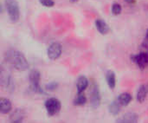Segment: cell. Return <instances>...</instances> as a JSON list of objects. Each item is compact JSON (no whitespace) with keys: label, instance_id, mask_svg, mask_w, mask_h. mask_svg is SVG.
Masks as SVG:
<instances>
[{"label":"cell","instance_id":"obj_1","mask_svg":"<svg viewBox=\"0 0 148 123\" xmlns=\"http://www.w3.org/2000/svg\"><path fill=\"white\" fill-rule=\"evenodd\" d=\"M5 62L12 68L19 71H24L29 69V63L25 56L18 50L9 49L4 54Z\"/></svg>","mask_w":148,"mask_h":123},{"label":"cell","instance_id":"obj_2","mask_svg":"<svg viewBox=\"0 0 148 123\" xmlns=\"http://www.w3.org/2000/svg\"><path fill=\"white\" fill-rule=\"evenodd\" d=\"M4 6L10 20L12 23H16L20 18V9L18 3L16 0H5Z\"/></svg>","mask_w":148,"mask_h":123},{"label":"cell","instance_id":"obj_3","mask_svg":"<svg viewBox=\"0 0 148 123\" xmlns=\"http://www.w3.org/2000/svg\"><path fill=\"white\" fill-rule=\"evenodd\" d=\"M29 89L34 93L38 94H45L43 89L40 86L41 81V73L37 69H32L29 74Z\"/></svg>","mask_w":148,"mask_h":123},{"label":"cell","instance_id":"obj_4","mask_svg":"<svg viewBox=\"0 0 148 123\" xmlns=\"http://www.w3.org/2000/svg\"><path fill=\"white\" fill-rule=\"evenodd\" d=\"M0 82L3 88H4L9 92H13L15 90V82L11 77V75L2 67L0 72Z\"/></svg>","mask_w":148,"mask_h":123},{"label":"cell","instance_id":"obj_5","mask_svg":"<svg viewBox=\"0 0 148 123\" xmlns=\"http://www.w3.org/2000/svg\"><path fill=\"white\" fill-rule=\"evenodd\" d=\"M44 107L46 109V111L49 115L54 116L56 114H58L62 109V103L61 102L56 98H49L44 102Z\"/></svg>","mask_w":148,"mask_h":123},{"label":"cell","instance_id":"obj_6","mask_svg":"<svg viewBox=\"0 0 148 123\" xmlns=\"http://www.w3.org/2000/svg\"><path fill=\"white\" fill-rule=\"evenodd\" d=\"M101 92L99 86L96 83H93L90 90V106L93 109H97L101 105Z\"/></svg>","mask_w":148,"mask_h":123},{"label":"cell","instance_id":"obj_7","mask_svg":"<svg viewBox=\"0 0 148 123\" xmlns=\"http://www.w3.org/2000/svg\"><path fill=\"white\" fill-rule=\"evenodd\" d=\"M62 52V47L61 43L58 42H54L48 47L47 56L50 60L54 61V60L58 59L61 56Z\"/></svg>","mask_w":148,"mask_h":123},{"label":"cell","instance_id":"obj_8","mask_svg":"<svg viewBox=\"0 0 148 123\" xmlns=\"http://www.w3.org/2000/svg\"><path fill=\"white\" fill-rule=\"evenodd\" d=\"M130 59L140 69H144L148 65V58L146 51H141L136 55H131Z\"/></svg>","mask_w":148,"mask_h":123},{"label":"cell","instance_id":"obj_9","mask_svg":"<svg viewBox=\"0 0 148 123\" xmlns=\"http://www.w3.org/2000/svg\"><path fill=\"white\" fill-rule=\"evenodd\" d=\"M139 121V116L134 112H129L123 115L121 117L118 118L115 122L118 123H136Z\"/></svg>","mask_w":148,"mask_h":123},{"label":"cell","instance_id":"obj_10","mask_svg":"<svg viewBox=\"0 0 148 123\" xmlns=\"http://www.w3.org/2000/svg\"><path fill=\"white\" fill-rule=\"evenodd\" d=\"M25 112L22 109H16L10 115V121L12 123L22 122L24 119Z\"/></svg>","mask_w":148,"mask_h":123},{"label":"cell","instance_id":"obj_11","mask_svg":"<svg viewBox=\"0 0 148 123\" xmlns=\"http://www.w3.org/2000/svg\"><path fill=\"white\" fill-rule=\"evenodd\" d=\"M12 110V103L11 102L7 99L2 97L0 99V113L3 115H6L10 113Z\"/></svg>","mask_w":148,"mask_h":123},{"label":"cell","instance_id":"obj_12","mask_svg":"<svg viewBox=\"0 0 148 123\" xmlns=\"http://www.w3.org/2000/svg\"><path fill=\"white\" fill-rule=\"evenodd\" d=\"M88 80L85 76H80L76 82L77 93H83L88 87Z\"/></svg>","mask_w":148,"mask_h":123},{"label":"cell","instance_id":"obj_13","mask_svg":"<svg viewBox=\"0 0 148 123\" xmlns=\"http://www.w3.org/2000/svg\"><path fill=\"white\" fill-rule=\"evenodd\" d=\"M95 27H96L97 30L102 35L108 34L109 32V30H110V28H109L108 24L102 19H96L95 21Z\"/></svg>","mask_w":148,"mask_h":123},{"label":"cell","instance_id":"obj_14","mask_svg":"<svg viewBox=\"0 0 148 123\" xmlns=\"http://www.w3.org/2000/svg\"><path fill=\"white\" fill-rule=\"evenodd\" d=\"M148 95V86L147 85H141L138 91H137V95H136V98L137 101L140 103L144 102L147 99Z\"/></svg>","mask_w":148,"mask_h":123},{"label":"cell","instance_id":"obj_15","mask_svg":"<svg viewBox=\"0 0 148 123\" xmlns=\"http://www.w3.org/2000/svg\"><path fill=\"white\" fill-rule=\"evenodd\" d=\"M121 103L118 102V100L116 99V100H114V101H113L109 105H108V111H109V113L112 115H114V116H116V115H118L119 114H120V112H121Z\"/></svg>","mask_w":148,"mask_h":123},{"label":"cell","instance_id":"obj_16","mask_svg":"<svg viewBox=\"0 0 148 123\" xmlns=\"http://www.w3.org/2000/svg\"><path fill=\"white\" fill-rule=\"evenodd\" d=\"M106 81H107V83H108V86L109 87V89H114V88L116 86V77H115V74L114 71H112V70L107 71Z\"/></svg>","mask_w":148,"mask_h":123},{"label":"cell","instance_id":"obj_17","mask_svg":"<svg viewBox=\"0 0 148 123\" xmlns=\"http://www.w3.org/2000/svg\"><path fill=\"white\" fill-rule=\"evenodd\" d=\"M117 100L122 107H126L131 102V101L133 100V97L131 94L125 92V93H121V95H119V96L117 97Z\"/></svg>","mask_w":148,"mask_h":123},{"label":"cell","instance_id":"obj_18","mask_svg":"<svg viewBox=\"0 0 148 123\" xmlns=\"http://www.w3.org/2000/svg\"><path fill=\"white\" fill-rule=\"evenodd\" d=\"M88 102L86 96L83 93H77L76 96L73 100V104L75 106H84Z\"/></svg>","mask_w":148,"mask_h":123},{"label":"cell","instance_id":"obj_19","mask_svg":"<svg viewBox=\"0 0 148 123\" xmlns=\"http://www.w3.org/2000/svg\"><path fill=\"white\" fill-rule=\"evenodd\" d=\"M122 11V7L120 3H114L112 5V13L114 16H118L121 13Z\"/></svg>","mask_w":148,"mask_h":123},{"label":"cell","instance_id":"obj_20","mask_svg":"<svg viewBox=\"0 0 148 123\" xmlns=\"http://www.w3.org/2000/svg\"><path fill=\"white\" fill-rule=\"evenodd\" d=\"M45 88H46V90L48 91H54L58 88V83L56 82H52L48 83Z\"/></svg>","mask_w":148,"mask_h":123},{"label":"cell","instance_id":"obj_21","mask_svg":"<svg viewBox=\"0 0 148 123\" xmlns=\"http://www.w3.org/2000/svg\"><path fill=\"white\" fill-rule=\"evenodd\" d=\"M39 2L45 7H53L55 5V2L53 0H39Z\"/></svg>","mask_w":148,"mask_h":123},{"label":"cell","instance_id":"obj_22","mask_svg":"<svg viewBox=\"0 0 148 123\" xmlns=\"http://www.w3.org/2000/svg\"><path fill=\"white\" fill-rule=\"evenodd\" d=\"M141 48L144 49H148V29L147 30V33H146V36L142 42V44H141Z\"/></svg>","mask_w":148,"mask_h":123},{"label":"cell","instance_id":"obj_23","mask_svg":"<svg viewBox=\"0 0 148 123\" xmlns=\"http://www.w3.org/2000/svg\"><path fill=\"white\" fill-rule=\"evenodd\" d=\"M126 2H127L129 3H135V0H126Z\"/></svg>","mask_w":148,"mask_h":123},{"label":"cell","instance_id":"obj_24","mask_svg":"<svg viewBox=\"0 0 148 123\" xmlns=\"http://www.w3.org/2000/svg\"><path fill=\"white\" fill-rule=\"evenodd\" d=\"M77 1H79V0H70L71 3H76Z\"/></svg>","mask_w":148,"mask_h":123},{"label":"cell","instance_id":"obj_25","mask_svg":"<svg viewBox=\"0 0 148 123\" xmlns=\"http://www.w3.org/2000/svg\"><path fill=\"white\" fill-rule=\"evenodd\" d=\"M145 51H146V53H147V58H148V49H145Z\"/></svg>","mask_w":148,"mask_h":123}]
</instances>
